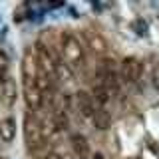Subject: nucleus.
<instances>
[{
	"label": "nucleus",
	"instance_id": "f257e3e1",
	"mask_svg": "<svg viewBox=\"0 0 159 159\" xmlns=\"http://www.w3.org/2000/svg\"><path fill=\"white\" fill-rule=\"evenodd\" d=\"M60 50H62V58L66 60V64L70 68H80L84 64V60H86L84 44L70 30H64L60 34Z\"/></svg>",
	"mask_w": 159,
	"mask_h": 159
},
{
	"label": "nucleus",
	"instance_id": "f03ea898",
	"mask_svg": "<svg viewBox=\"0 0 159 159\" xmlns=\"http://www.w3.org/2000/svg\"><path fill=\"white\" fill-rule=\"evenodd\" d=\"M24 139L28 143L30 153H40L46 147V137L42 133V125H40V117L36 116V111L28 109L24 116Z\"/></svg>",
	"mask_w": 159,
	"mask_h": 159
},
{
	"label": "nucleus",
	"instance_id": "7ed1b4c3",
	"mask_svg": "<svg viewBox=\"0 0 159 159\" xmlns=\"http://www.w3.org/2000/svg\"><path fill=\"white\" fill-rule=\"evenodd\" d=\"M22 88H24V102L28 109L36 111L44 106V93L38 86V78H22Z\"/></svg>",
	"mask_w": 159,
	"mask_h": 159
},
{
	"label": "nucleus",
	"instance_id": "20e7f679",
	"mask_svg": "<svg viewBox=\"0 0 159 159\" xmlns=\"http://www.w3.org/2000/svg\"><path fill=\"white\" fill-rule=\"evenodd\" d=\"M74 103H76V109L82 117H93L96 116V102H93V96L86 89H78L74 93Z\"/></svg>",
	"mask_w": 159,
	"mask_h": 159
},
{
	"label": "nucleus",
	"instance_id": "39448f33",
	"mask_svg": "<svg viewBox=\"0 0 159 159\" xmlns=\"http://www.w3.org/2000/svg\"><path fill=\"white\" fill-rule=\"evenodd\" d=\"M141 70H143V66L137 58H133V56L125 58L121 62V66H119V78L127 84H135L141 78Z\"/></svg>",
	"mask_w": 159,
	"mask_h": 159
},
{
	"label": "nucleus",
	"instance_id": "423d86ee",
	"mask_svg": "<svg viewBox=\"0 0 159 159\" xmlns=\"http://www.w3.org/2000/svg\"><path fill=\"white\" fill-rule=\"evenodd\" d=\"M84 40H86L88 48H92L96 54H103L107 50V42L106 38L99 32H93V30H84Z\"/></svg>",
	"mask_w": 159,
	"mask_h": 159
},
{
	"label": "nucleus",
	"instance_id": "0eeeda50",
	"mask_svg": "<svg viewBox=\"0 0 159 159\" xmlns=\"http://www.w3.org/2000/svg\"><path fill=\"white\" fill-rule=\"evenodd\" d=\"M0 102H2L4 107H12L16 103V84H14L12 78H8L6 82L0 86Z\"/></svg>",
	"mask_w": 159,
	"mask_h": 159
},
{
	"label": "nucleus",
	"instance_id": "6e6552de",
	"mask_svg": "<svg viewBox=\"0 0 159 159\" xmlns=\"http://www.w3.org/2000/svg\"><path fill=\"white\" fill-rule=\"evenodd\" d=\"M70 141H72L74 153H76L80 159H88L89 157V141L86 139V135H82V133H72Z\"/></svg>",
	"mask_w": 159,
	"mask_h": 159
},
{
	"label": "nucleus",
	"instance_id": "1a4fd4ad",
	"mask_svg": "<svg viewBox=\"0 0 159 159\" xmlns=\"http://www.w3.org/2000/svg\"><path fill=\"white\" fill-rule=\"evenodd\" d=\"M14 137H16V119L8 116L0 121V141L12 143Z\"/></svg>",
	"mask_w": 159,
	"mask_h": 159
},
{
	"label": "nucleus",
	"instance_id": "9d476101",
	"mask_svg": "<svg viewBox=\"0 0 159 159\" xmlns=\"http://www.w3.org/2000/svg\"><path fill=\"white\" fill-rule=\"evenodd\" d=\"M22 78H38V60L32 52H26L22 58Z\"/></svg>",
	"mask_w": 159,
	"mask_h": 159
},
{
	"label": "nucleus",
	"instance_id": "9b49d317",
	"mask_svg": "<svg viewBox=\"0 0 159 159\" xmlns=\"http://www.w3.org/2000/svg\"><path fill=\"white\" fill-rule=\"evenodd\" d=\"M93 102H96V106L99 107H103V106H107V102H109V88L107 86H103V84H98V86H93Z\"/></svg>",
	"mask_w": 159,
	"mask_h": 159
},
{
	"label": "nucleus",
	"instance_id": "f8f14e48",
	"mask_svg": "<svg viewBox=\"0 0 159 159\" xmlns=\"http://www.w3.org/2000/svg\"><path fill=\"white\" fill-rule=\"evenodd\" d=\"M52 123L56 131H66L70 125V119H68V111H54L52 116Z\"/></svg>",
	"mask_w": 159,
	"mask_h": 159
},
{
	"label": "nucleus",
	"instance_id": "ddd939ff",
	"mask_svg": "<svg viewBox=\"0 0 159 159\" xmlns=\"http://www.w3.org/2000/svg\"><path fill=\"white\" fill-rule=\"evenodd\" d=\"M92 119H93V125H96L98 129H102V131L109 127V116L103 113V111H96V116H93Z\"/></svg>",
	"mask_w": 159,
	"mask_h": 159
},
{
	"label": "nucleus",
	"instance_id": "4468645a",
	"mask_svg": "<svg viewBox=\"0 0 159 159\" xmlns=\"http://www.w3.org/2000/svg\"><path fill=\"white\" fill-rule=\"evenodd\" d=\"M6 80H8V76H6V62L0 60V84H4Z\"/></svg>",
	"mask_w": 159,
	"mask_h": 159
},
{
	"label": "nucleus",
	"instance_id": "2eb2a0df",
	"mask_svg": "<svg viewBox=\"0 0 159 159\" xmlns=\"http://www.w3.org/2000/svg\"><path fill=\"white\" fill-rule=\"evenodd\" d=\"M133 26H135V30H137V34H145V22H141V20H137L135 24H133Z\"/></svg>",
	"mask_w": 159,
	"mask_h": 159
},
{
	"label": "nucleus",
	"instance_id": "dca6fc26",
	"mask_svg": "<svg viewBox=\"0 0 159 159\" xmlns=\"http://www.w3.org/2000/svg\"><path fill=\"white\" fill-rule=\"evenodd\" d=\"M44 159H62V157H60L58 153H50V155H46V157H44Z\"/></svg>",
	"mask_w": 159,
	"mask_h": 159
},
{
	"label": "nucleus",
	"instance_id": "f3484780",
	"mask_svg": "<svg viewBox=\"0 0 159 159\" xmlns=\"http://www.w3.org/2000/svg\"><path fill=\"white\" fill-rule=\"evenodd\" d=\"M92 159H106V157H103L102 153H93V155H92Z\"/></svg>",
	"mask_w": 159,
	"mask_h": 159
},
{
	"label": "nucleus",
	"instance_id": "a211bd4d",
	"mask_svg": "<svg viewBox=\"0 0 159 159\" xmlns=\"http://www.w3.org/2000/svg\"><path fill=\"white\" fill-rule=\"evenodd\" d=\"M0 159H6V157H2V155H0Z\"/></svg>",
	"mask_w": 159,
	"mask_h": 159
}]
</instances>
